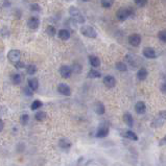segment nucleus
<instances>
[{
    "mask_svg": "<svg viewBox=\"0 0 166 166\" xmlns=\"http://www.w3.org/2000/svg\"><path fill=\"white\" fill-rule=\"evenodd\" d=\"M23 92L26 94L27 96H31V95H33V92H34V91H31L29 88H28V86H27V87H25L24 89H23Z\"/></svg>",
    "mask_w": 166,
    "mask_h": 166,
    "instance_id": "obj_37",
    "label": "nucleus"
},
{
    "mask_svg": "<svg viewBox=\"0 0 166 166\" xmlns=\"http://www.w3.org/2000/svg\"><path fill=\"white\" fill-rule=\"evenodd\" d=\"M123 121H124V123L127 124L128 128H133L134 127V118H133V116H132V114L124 113Z\"/></svg>",
    "mask_w": 166,
    "mask_h": 166,
    "instance_id": "obj_19",
    "label": "nucleus"
},
{
    "mask_svg": "<svg viewBox=\"0 0 166 166\" xmlns=\"http://www.w3.org/2000/svg\"><path fill=\"white\" fill-rule=\"evenodd\" d=\"M47 118V114L46 112H44V111H39V112H37L35 114V119L37 121H44L45 119Z\"/></svg>",
    "mask_w": 166,
    "mask_h": 166,
    "instance_id": "obj_24",
    "label": "nucleus"
},
{
    "mask_svg": "<svg viewBox=\"0 0 166 166\" xmlns=\"http://www.w3.org/2000/svg\"><path fill=\"white\" fill-rule=\"evenodd\" d=\"M30 11H33V12H40L41 11V7L38 3H33L30 5Z\"/></svg>",
    "mask_w": 166,
    "mask_h": 166,
    "instance_id": "obj_35",
    "label": "nucleus"
},
{
    "mask_svg": "<svg viewBox=\"0 0 166 166\" xmlns=\"http://www.w3.org/2000/svg\"><path fill=\"white\" fill-rule=\"evenodd\" d=\"M143 56L146 59H156L157 58V53L153 48L150 47H145L143 49Z\"/></svg>",
    "mask_w": 166,
    "mask_h": 166,
    "instance_id": "obj_12",
    "label": "nucleus"
},
{
    "mask_svg": "<svg viewBox=\"0 0 166 166\" xmlns=\"http://www.w3.org/2000/svg\"><path fill=\"white\" fill-rule=\"evenodd\" d=\"M68 13H69V15L71 16V18H72L74 21L76 22V23L84 24L85 22H86V18L84 17V15L82 14V12L77 7H73V5L68 8Z\"/></svg>",
    "mask_w": 166,
    "mask_h": 166,
    "instance_id": "obj_1",
    "label": "nucleus"
},
{
    "mask_svg": "<svg viewBox=\"0 0 166 166\" xmlns=\"http://www.w3.org/2000/svg\"><path fill=\"white\" fill-rule=\"evenodd\" d=\"M125 61L134 68L137 67L139 64V59L137 58L136 56H132V54H127V56H125Z\"/></svg>",
    "mask_w": 166,
    "mask_h": 166,
    "instance_id": "obj_13",
    "label": "nucleus"
},
{
    "mask_svg": "<svg viewBox=\"0 0 166 166\" xmlns=\"http://www.w3.org/2000/svg\"><path fill=\"white\" fill-rule=\"evenodd\" d=\"M164 145H166V135L163 137L159 142V146H164Z\"/></svg>",
    "mask_w": 166,
    "mask_h": 166,
    "instance_id": "obj_38",
    "label": "nucleus"
},
{
    "mask_svg": "<svg viewBox=\"0 0 166 166\" xmlns=\"http://www.w3.org/2000/svg\"><path fill=\"white\" fill-rule=\"evenodd\" d=\"M59 146L61 147L62 150H70V148H71V142L68 139L62 138V139H60V141H59Z\"/></svg>",
    "mask_w": 166,
    "mask_h": 166,
    "instance_id": "obj_18",
    "label": "nucleus"
},
{
    "mask_svg": "<svg viewBox=\"0 0 166 166\" xmlns=\"http://www.w3.org/2000/svg\"><path fill=\"white\" fill-rule=\"evenodd\" d=\"M3 128H4V122L2 119H0V133L3 131Z\"/></svg>",
    "mask_w": 166,
    "mask_h": 166,
    "instance_id": "obj_39",
    "label": "nucleus"
},
{
    "mask_svg": "<svg viewBox=\"0 0 166 166\" xmlns=\"http://www.w3.org/2000/svg\"><path fill=\"white\" fill-rule=\"evenodd\" d=\"M27 26L28 28H30L31 30L38 29L40 26V19L36 16L30 17V18L27 20Z\"/></svg>",
    "mask_w": 166,
    "mask_h": 166,
    "instance_id": "obj_8",
    "label": "nucleus"
},
{
    "mask_svg": "<svg viewBox=\"0 0 166 166\" xmlns=\"http://www.w3.org/2000/svg\"><path fill=\"white\" fill-rule=\"evenodd\" d=\"M42 105H43V102L41 101H39V99H36V101H34L31 102L30 109L33 111H37V110H39L40 108H42Z\"/></svg>",
    "mask_w": 166,
    "mask_h": 166,
    "instance_id": "obj_28",
    "label": "nucleus"
},
{
    "mask_svg": "<svg viewBox=\"0 0 166 166\" xmlns=\"http://www.w3.org/2000/svg\"><path fill=\"white\" fill-rule=\"evenodd\" d=\"M115 67L120 72H125V71L128 70V66L124 62H117L115 64Z\"/></svg>",
    "mask_w": 166,
    "mask_h": 166,
    "instance_id": "obj_26",
    "label": "nucleus"
},
{
    "mask_svg": "<svg viewBox=\"0 0 166 166\" xmlns=\"http://www.w3.org/2000/svg\"><path fill=\"white\" fill-rule=\"evenodd\" d=\"M148 0H135V4L139 7H143L147 4Z\"/></svg>",
    "mask_w": 166,
    "mask_h": 166,
    "instance_id": "obj_34",
    "label": "nucleus"
},
{
    "mask_svg": "<svg viewBox=\"0 0 166 166\" xmlns=\"http://www.w3.org/2000/svg\"><path fill=\"white\" fill-rule=\"evenodd\" d=\"M135 111L137 114H139V115H142V114L145 113V111H146V105L143 101H138L136 102L135 105Z\"/></svg>",
    "mask_w": 166,
    "mask_h": 166,
    "instance_id": "obj_16",
    "label": "nucleus"
},
{
    "mask_svg": "<svg viewBox=\"0 0 166 166\" xmlns=\"http://www.w3.org/2000/svg\"><path fill=\"white\" fill-rule=\"evenodd\" d=\"M161 91H162V93L166 94V83H164V84L161 86Z\"/></svg>",
    "mask_w": 166,
    "mask_h": 166,
    "instance_id": "obj_40",
    "label": "nucleus"
},
{
    "mask_svg": "<svg viewBox=\"0 0 166 166\" xmlns=\"http://www.w3.org/2000/svg\"><path fill=\"white\" fill-rule=\"evenodd\" d=\"M71 69H72V72L79 73L82 71V65L75 62V63H73V64H72V67H71Z\"/></svg>",
    "mask_w": 166,
    "mask_h": 166,
    "instance_id": "obj_32",
    "label": "nucleus"
},
{
    "mask_svg": "<svg viewBox=\"0 0 166 166\" xmlns=\"http://www.w3.org/2000/svg\"><path fill=\"white\" fill-rule=\"evenodd\" d=\"M58 36L62 41H67V40L70 39V31L66 28H62V29L59 30Z\"/></svg>",
    "mask_w": 166,
    "mask_h": 166,
    "instance_id": "obj_17",
    "label": "nucleus"
},
{
    "mask_svg": "<svg viewBox=\"0 0 166 166\" xmlns=\"http://www.w3.org/2000/svg\"><path fill=\"white\" fill-rule=\"evenodd\" d=\"M109 134V125L107 123H101L97 128L96 137L97 138H105Z\"/></svg>",
    "mask_w": 166,
    "mask_h": 166,
    "instance_id": "obj_6",
    "label": "nucleus"
},
{
    "mask_svg": "<svg viewBox=\"0 0 166 166\" xmlns=\"http://www.w3.org/2000/svg\"><path fill=\"white\" fill-rule=\"evenodd\" d=\"M102 83H104V85L108 88V89H113V88L116 86V79L113 75H105L104 77Z\"/></svg>",
    "mask_w": 166,
    "mask_h": 166,
    "instance_id": "obj_9",
    "label": "nucleus"
},
{
    "mask_svg": "<svg viewBox=\"0 0 166 166\" xmlns=\"http://www.w3.org/2000/svg\"><path fill=\"white\" fill-rule=\"evenodd\" d=\"M94 111H95V113L97 115H104L105 112V108L104 104L101 101L95 102V104H94Z\"/></svg>",
    "mask_w": 166,
    "mask_h": 166,
    "instance_id": "obj_15",
    "label": "nucleus"
},
{
    "mask_svg": "<svg viewBox=\"0 0 166 166\" xmlns=\"http://www.w3.org/2000/svg\"><path fill=\"white\" fill-rule=\"evenodd\" d=\"M14 66L17 68V69H23V68H25L26 66H25V64L23 62H21V61H19V62H17L16 64H14Z\"/></svg>",
    "mask_w": 166,
    "mask_h": 166,
    "instance_id": "obj_36",
    "label": "nucleus"
},
{
    "mask_svg": "<svg viewBox=\"0 0 166 166\" xmlns=\"http://www.w3.org/2000/svg\"><path fill=\"white\" fill-rule=\"evenodd\" d=\"M87 76L89 77V79H98V77L101 76V73L99 72L98 70L94 69V68H92L91 70H89V72H88Z\"/></svg>",
    "mask_w": 166,
    "mask_h": 166,
    "instance_id": "obj_25",
    "label": "nucleus"
},
{
    "mask_svg": "<svg viewBox=\"0 0 166 166\" xmlns=\"http://www.w3.org/2000/svg\"><path fill=\"white\" fill-rule=\"evenodd\" d=\"M122 135H123V137H125L127 139L132 140V141H138V139H139L138 136H137L133 131H130V130L123 132V134H122Z\"/></svg>",
    "mask_w": 166,
    "mask_h": 166,
    "instance_id": "obj_21",
    "label": "nucleus"
},
{
    "mask_svg": "<svg viewBox=\"0 0 166 166\" xmlns=\"http://www.w3.org/2000/svg\"><path fill=\"white\" fill-rule=\"evenodd\" d=\"M25 68H26V72H27L28 75H34V74H36L37 70H38L37 69V66L34 65V64H29Z\"/></svg>",
    "mask_w": 166,
    "mask_h": 166,
    "instance_id": "obj_27",
    "label": "nucleus"
},
{
    "mask_svg": "<svg viewBox=\"0 0 166 166\" xmlns=\"http://www.w3.org/2000/svg\"><path fill=\"white\" fill-rule=\"evenodd\" d=\"M60 75H61L63 79H69L72 74V69H71L70 66L68 65H62L59 69Z\"/></svg>",
    "mask_w": 166,
    "mask_h": 166,
    "instance_id": "obj_7",
    "label": "nucleus"
},
{
    "mask_svg": "<svg viewBox=\"0 0 166 166\" xmlns=\"http://www.w3.org/2000/svg\"><path fill=\"white\" fill-rule=\"evenodd\" d=\"M115 0H101V4L104 8H110L112 7Z\"/></svg>",
    "mask_w": 166,
    "mask_h": 166,
    "instance_id": "obj_30",
    "label": "nucleus"
},
{
    "mask_svg": "<svg viewBox=\"0 0 166 166\" xmlns=\"http://www.w3.org/2000/svg\"><path fill=\"white\" fill-rule=\"evenodd\" d=\"M79 31L83 36L87 37L89 39H96L97 38V33L96 30L94 29L92 26L90 25H83V26L79 28Z\"/></svg>",
    "mask_w": 166,
    "mask_h": 166,
    "instance_id": "obj_4",
    "label": "nucleus"
},
{
    "mask_svg": "<svg viewBox=\"0 0 166 166\" xmlns=\"http://www.w3.org/2000/svg\"><path fill=\"white\" fill-rule=\"evenodd\" d=\"M11 81L14 85H20L22 83V76L19 73H14L11 75Z\"/></svg>",
    "mask_w": 166,
    "mask_h": 166,
    "instance_id": "obj_23",
    "label": "nucleus"
},
{
    "mask_svg": "<svg viewBox=\"0 0 166 166\" xmlns=\"http://www.w3.org/2000/svg\"><path fill=\"white\" fill-rule=\"evenodd\" d=\"M27 85L31 91H37V89L39 88V81L36 77H30L27 81Z\"/></svg>",
    "mask_w": 166,
    "mask_h": 166,
    "instance_id": "obj_14",
    "label": "nucleus"
},
{
    "mask_svg": "<svg viewBox=\"0 0 166 166\" xmlns=\"http://www.w3.org/2000/svg\"><path fill=\"white\" fill-rule=\"evenodd\" d=\"M28 120H29V116L27 114H22L20 116V123L22 125H26L28 123Z\"/></svg>",
    "mask_w": 166,
    "mask_h": 166,
    "instance_id": "obj_31",
    "label": "nucleus"
},
{
    "mask_svg": "<svg viewBox=\"0 0 166 166\" xmlns=\"http://www.w3.org/2000/svg\"><path fill=\"white\" fill-rule=\"evenodd\" d=\"M165 122H166V110H163V111H160L156 115V117L154 118L153 122H151V127L155 128H160V127H162Z\"/></svg>",
    "mask_w": 166,
    "mask_h": 166,
    "instance_id": "obj_3",
    "label": "nucleus"
},
{
    "mask_svg": "<svg viewBox=\"0 0 166 166\" xmlns=\"http://www.w3.org/2000/svg\"><path fill=\"white\" fill-rule=\"evenodd\" d=\"M84 2H88V1H90V0H83Z\"/></svg>",
    "mask_w": 166,
    "mask_h": 166,
    "instance_id": "obj_41",
    "label": "nucleus"
},
{
    "mask_svg": "<svg viewBox=\"0 0 166 166\" xmlns=\"http://www.w3.org/2000/svg\"><path fill=\"white\" fill-rule=\"evenodd\" d=\"M58 92L60 94H62V95H64V96H70L71 95L70 87L67 84H64V83H62V84H60L58 86Z\"/></svg>",
    "mask_w": 166,
    "mask_h": 166,
    "instance_id": "obj_11",
    "label": "nucleus"
},
{
    "mask_svg": "<svg viewBox=\"0 0 166 166\" xmlns=\"http://www.w3.org/2000/svg\"><path fill=\"white\" fill-rule=\"evenodd\" d=\"M46 33L49 37H54L56 35V28L53 25H48L46 27Z\"/></svg>",
    "mask_w": 166,
    "mask_h": 166,
    "instance_id": "obj_29",
    "label": "nucleus"
},
{
    "mask_svg": "<svg viewBox=\"0 0 166 166\" xmlns=\"http://www.w3.org/2000/svg\"><path fill=\"white\" fill-rule=\"evenodd\" d=\"M89 62H90V65L92 66L93 68H97L101 66V60H99V58H97L96 56H93V54L89 56Z\"/></svg>",
    "mask_w": 166,
    "mask_h": 166,
    "instance_id": "obj_22",
    "label": "nucleus"
},
{
    "mask_svg": "<svg viewBox=\"0 0 166 166\" xmlns=\"http://www.w3.org/2000/svg\"><path fill=\"white\" fill-rule=\"evenodd\" d=\"M128 43H130V45L134 47H138L140 45V43H141V37L138 34H132V35L128 37Z\"/></svg>",
    "mask_w": 166,
    "mask_h": 166,
    "instance_id": "obj_10",
    "label": "nucleus"
},
{
    "mask_svg": "<svg viewBox=\"0 0 166 166\" xmlns=\"http://www.w3.org/2000/svg\"><path fill=\"white\" fill-rule=\"evenodd\" d=\"M133 13H134V11H133V8H131V7H120L116 12V18L118 19L119 21L123 22L131 15H133Z\"/></svg>",
    "mask_w": 166,
    "mask_h": 166,
    "instance_id": "obj_2",
    "label": "nucleus"
},
{
    "mask_svg": "<svg viewBox=\"0 0 166 166\" xmlns=\"http://www.w3.org/2000/svg\"><path fill=\"white\" fill-rule=\"evenodd\" d=\"M148 75V72L147 70L145 69V68H140L138 70V72H137V79H138V81H145L146 79V77Z\"/></svg>",
    "mask_w": 166,
    "mask_h": 166,
    "instance_id": "obj_20",
    "label": "nucleus"
},
{
    "mask_svg": "<svg viewBox=\"0 0 166 166\" xmlns=\"http://www.w3.org/2000/svg\"><path fill=\"white\" fill-rule=\"evenodd\" d=\"M158 39L160 41L166 43V30H160L158 33Z\"/></svg>",
    "mask_w": 166,
    "mask_h": 166,
    "instance_id": "obj_33",
    "label": "nucleus"
},
{
    "mask_svg": "<svg viewBox=\"0 0 166 166\" xmlns=\"http://www.w3.org/2000/svg\"><path fill=\"white\" fill-rule=\"evenodd\" d=\"M7 60L12 64H16L17 62L21 61V52L17 49H11L7 52Z\"/></svg>",
    "mask_w": 166,
    "mask_h": 166,
    "instance_id": "obj_5",
    "label": "nucleus"
}]
</instances>
